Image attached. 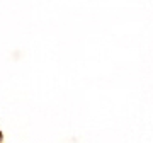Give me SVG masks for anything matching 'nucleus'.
I'll list each match as a JSON object with an SVG mask.
<instances>
[]
</instances>
